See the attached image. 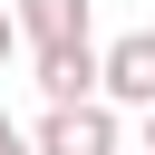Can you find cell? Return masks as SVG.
<instances>
[{
    "mask_svg": "<svg viewBox=\"0 0 155 155\" xmlns=\"http://www.w3.org/2000/svg\"><path fill=\"white\" fill-rule=\"evenodd\" d=\"M29 145H39V155H116V107H107V97L48 107V116L29 126Z\"/></svg>",
    "mask_w": 155,
    "mask_h": 155,
    "instance_id": "1",
    "label": "cell"
},
{
    "mask_svg": "<svg viewBox=\"0 0 155 155\" xmlns=\"http://www.w3.org/2000/svg\"><path fill=\"white\" fill-rule=\"evenodd\" d=\"M10 19H19V39H39V48H68V39H87V0H19Z\"/></svg>",
    "mask_w": 155,
    "mask_h": 155,
    "instance_id": "4",
    "label": "cell"
},
{
    "mask_svg": "<svg viewBox=\"0 0 155 155\" xmlns=\"http://www.w3.org/2000/svg\"><path fill=\"white\" fill-rule=\"evenodd\" d=\"M0 155H39V145H29V136H19L10 116H0Z\"/></svg>",
    "mask_w": 155,
    "mask_h": 155,
    "instance_id": "5",
    "label": "cell"
},
{
    "mask_svg": "<svg viewBox=\"0 0 155 155\" xmlns=\"http://www.w3.org/2000/svg\"><path fill=\"white\" fill-rule=\"evenodd\" d=\"M97 87H107V48H97V39L39 48V97H48V107H87Z\"/></svg>",
    "mask_w": 155,
    "mask_h": 155,
    "instance_id": "2",
    "label": "cell"
},
{
    "mask_svg": "<svg viewBox=\"0 0 155 155\" xmlns=\"http://www.w3.org/2000/svg\"><path fill=\"white\" fill-rule=\"evenodd\" d=\"M10 48H19V19H10V10H0V68H10Z\"/></svg>",
    "mask_w": 155,
    "mask_h": 155,
    "instance_id": "6",
    "label": "cell"
},
{
    "mask_svg": "<svg viewBox=\"0 0 155 155\" xmlns=\"http://www.w3.org/2000/svg\"><path fill=\"white\" fill-rule=\"evenodd\" d=\"M145 155H155V107H145Z\"/></svg>",
    "mask_w": 155,
    "mask_h": 155,
    "instance_id": "7",
    "label": "cell"
},
{
    "mask_svg": "<svg viewBox=\"0 0 155 155\" xmlns=\"http://www.w3.org/2000/svg\"><path fill=\"white\" fill-rule=\"evenodd\" d=\"M107 107H155V29H126L116 48H107V87H97Z\"/></svg>",
    "mask_w": 155,
    "mask_h": 155,
    "instance_id": "3",
    "label": "cell"
}]
</instances>
